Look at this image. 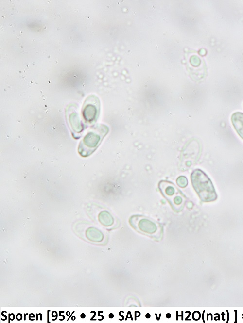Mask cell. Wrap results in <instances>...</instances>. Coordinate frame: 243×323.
<instances>
[{
    "label": "cell",
    "mask_w": 243,
    "mask_h": 323,
    "mask_svg": "<svg viewBox=\"0 0 243 323\" xmlns=\"http://www.w3.org/2000/svg\"><path fill=\"white\" fill-rule=\"evenodd\" d=\"M9 322H10V320L11 319V320H13L15 319L14 317V314L13 313H11V314H9Z\"/></svg>",
    "instance_id": "obj_9"
},
{
    "label": "cell",
    "mask_w": 243,
    "mask_h": 323,
    "mask_svg": "<svg viewBox=\"0 0 243 323\" xmlns=\"http://www.w3.org/2000/svg\"><path fill=\"white\" fill-rule=\"evenodd\" d=\"M158 187L162 195L176 210L183 209L186 202L185 196L172 182L161 180Z\"/></svg>",
    "instance_id": "obj_3"
},
{
    "label": "cell",
    "mask_w": 243,
    "mask_h": 323,
    "mask_svg": "<svg viewBox=\"0 0 243 323\" xmlns=\"http://www.w3.org/2000/svg\"><path fill=\"white\" fill-rule=\"evenodd\" d=\"M231 121L235 130L243 140V113L235 112L232 115Z\"/></svg>",
    "instance_id": "obj_6"
},
{
    "label": "cell",
    "mask_w": 243,
    "mask_h": 323,
    "mask_svg": "<svg viewBox=\"0 0 243 323\" xmlns=\"http://www.w3.org/2000/svg\"><path fill=\"white\" fill-rule=\"evenodd\" d=\"M86 101L87 103H85L83 107V117L85 120L88 123L95 122L100 113L99 99L95 96H90Z\"/></svg>",
    "instance_id": "obj_4"
},
{
    "label": "cell",
    "mask_w": 243,
    "mask_h": 323,
    "mask_svg": "<svg viewBox=\"0 0 243 323\" xmlns=\"http://www.w3.org/2000/svg\"><path fill=\"white\" fill-rule=\"evenodd\" d=\"M108 131L109 128L105 125L99 124L92 127L79 144L80 155L86 157L92 154Z\"/></svg>",
    "instance_id": "obj_2"
},
{
    "label": "cell",
    "mask_w": 243,
    "mask_h": 323,
    "mask_svg": "<svg viewBox=\"0 0 243 323\" xmlns=\"http://www.w3.org/2000/svg\"><path fill=\"white\" fill-rule=\"evenodd\" d=\"M134 223L140 231L147 234L153 235L158 230L157 226L154 222L145 218H134Z\"/></svg>",
    "instance_id": "obj_5"
},
{
    "label": "cell",
    "mask_w": 243,
    "mask_h": 323,
    "mask_svg": "<svg viewBox=\"0 0 243 323\" xmlns=\"http://www.w3.org/2000/svg\"><path fill=\"white\" fill-rule=\"evenodd\" d=\"M193 188L203 202L215 201L217 198L212 182L208 175L199 169L194 170L191 175Z\"/></svg>",
    "instance_id": "obj_1"
},
{
    "label": "cell",
    "mask_w": 243,
    "mask_h": 323,
    "mask_svg": "<svg viewBox=\"0 0 243 323\" xmlns=\"http://www.w3.org/2000/svg\"><path fill=\"white\" fill-rule=\"evenodd\" d=\"M80 317H81L82 318H84L86 317V315H85V314H84V313H82V314H81V315H80Z\"/></svg>",
    "instance_id": "obj_10"
},
{
    "label": "cell",
    "mask_w": 243,
    "mask_h": 323,
    "mask_svg": "<svg viewBox=\"0 0 243 323\" xmlns=\"http://www.w3.org/2000/svg\"><path fill=\"white\" fill-rule=\"evenodd\" d=\"M67 315H69V312H67L66 313Z\"/></svg>",
    "instance_id": "obj_11"
},
{
    "label": "cell",
    "mask_w": 243,
    "mask_h": 323,
    "mask_svg": "<svg viewBox=\"0 0 243 323\" xmlns=\"http://www.w3.org/2000/svg\"><path fill=\"white\" fill-rule=\"evenodd\" d=\"M72 317H73L72 320H75V316H72Z\"/></svg>",
    "instance_id": "obj_12"
},
{
    "label": "cell",
    "mask_w": 243,
    "mask_h": 323,
    "mask_svg": "<svg viewBox=\"0 0 243 323\" xmlns=\"http://www.w3.org/2000/svg\"><path fill=\"white\" fill-rule=\"evenodd\" d=\"M176 183L180 187L184 188L188 184L187 179L184 176H180L176 179Z\"/></svg>",
    "instance_id": "obj_7"
},
{
    "label": "cell",
    "mask_w": 243,
    "mask_h": 323,
    "mask_svg": "<svg viewBox=\"0 0 243 323\" xmlns=\"http://www.w3.org/2000/svg\"><path fill=\"white\" fill-rule=\"evenodd\" d=\"M22 318V315L20 313H18L16 316V319L17 320H21Z\"/></svg>",
    "instance_id": "obj_8"
}]
</instances>
